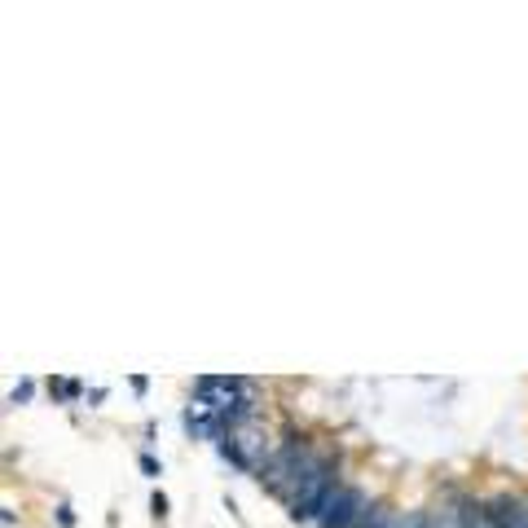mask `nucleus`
Wrapping results in <instances>:
<instances>
[{
  "mask_svg": "<svg viewBox=\"0 0 528 528\" xmlns=\"http://www.w3.org/2000/svg\"><path fill=\"white\" fill-rule=\"evenodd\" d=\"M221 454L238 467V471H264L268 467V436L260 431V423H243L221 440Z\"/></svg>",
  "mask_w": 528,
  "mask_h": 528,
  "instance_id": "7ed1b4c3",
  "label": "nucleus"
},
{
  "mask_svg": "<svg viewBox=\"0 0 528 528\" xmlns=\"http://www.w3.org/2000/svg\"><path fill=\"white\" fill-rule=\"evenodd\" d=\"M322 458H313V449L299 440V436H291L273 458H268V467L260 471V480H264V489L268 493H277V498H291V489L317 467Z\"/></svg>",
  "mask_w": 528,
  "mask_h": 528,
  "instance_id": "f257e3e1",
  "label": "nucleus"
},
{
  "mask_svg": "<svg viewBox=\"0 0 528 528\" xmlns=\"http://www.w3.org/2000/svg\"><path fill=\"white\" fill-rule=\"evenodd\" d=\"M489 524L493 528H528V502H516V498L489 502Z\"/></svg>",
  "mask_w": 528,
  "mask_h": 528,
  "instance_id": "423d86ee",
  "label": "nucleus"
},
{
  "mask_svg": "<svg viewBox=\"0 0 528 528\" xmlns=\"http://www.w3.org/2000/svg\"><path fill=\"white\" fill-rule=\"evenodd\" d=\"M141 471H145V476H159V462H154L150 454H141Z\"/></svg>",
  "mask_w": 528,
  "mask_h": 528,
  "instance_id": "9d476101",
  "label": "nucleus"
},
{
  "mask_svg": "<svg viewBox=\"0 0 528 528\" xmlns=\"http://www.w3.org/2000/svg\"><path fill=\"white\" fill-rule=\"evenodd\" d=\"M330 489H335V462H317L295 489H291V520H317L322 516V507H326V498H330Z\"/></svg>",
  "mask_w": 528,
  "mask_h": 528,
  "instance_id": "f03ea898",
  "label": "nucleus"
},
{
  "mask_svg": "<svg viewBox=\"0 0 528 528\" xmlns=\"http://www.w3.org/2000/svg\"><path fill=\"white\" fill-rule=\"evenodd\" d=\"M27 396H31V384H18V388H13V405H18V400H27Z\"/></svg>",
  "mask_w": 528,
  "mask_h": 528,
  "instance_id": "f8f14e48",
  "label": "nucleus"
},
{
  "mask_svg": "<svg viewBox=\"0 0 528 528\" xmlns=\"http://www.w3.org/2000/svg\"><path fill=\"white\" fill-rule=\"evenodd\" d=\"M458 528H493L489 524V507H480V502H458Z\"/></svg>",
  "mask_w": 528,
  "mask_h": 528,
  "instance_id": "0eeeda50",
  "label": "nucleus"
},
{
  "mask_svg": "<svg viewBox=\"0 0 528 528\" xmlns=\"http://www.w3.org/2000/svg\"><path fill=\"white\" fill-rule=\"evenodd\" d=\"M243 392H252V384H247V379H234V375H203V379H198V396L212 400L221 418L238 405V396Z\"/></svg>",
  "mask_w": 528,
  "mask_h": 528,
  "instance_id": "39448f33",
  "label": "nucleus"
},
{
  "mask_svg": "<svg viewBox=\"0 0 528 528\" xmlns=\"http://www.w3.org/2000/svg\"><path fill=\"white\" fill-rule=\"evenodd\" d=\"M58 524H62V528H71V524H75V516H71V507H58Z\"/></svg>",
  "mask_w": 528,
  "mask_h": 528,
  "instance_id": "9b49d317",
  "label": "nucleus"
},
{
  "mask_svg": "<svg viewBox=\"0 0 528 528\" xmlns=\"http://www.w3.org/2000/svg\"><path fill=\"white\" fill-rule=\"evenodd\" d=\"M366 511H370V502H366L361 489H339L335 485L326 507H322V516H317V528H361Z\"/></svg>",
  "mask_w": 528,
  "mask_h": 528,
  "instance_id": "20e7f679",
  "label": "nucleus"
},
{
  "mask_svg": "<svg viewBox=\"0 0 528 528\" xmlns=\"http://www.w3.org/2000/svg\"><path fill=\"white\" fill-rule=\"evenodd\" d=\"M150 507H154V516H159V520L167 516V498H163V493H154V498H150Z\"/></svg>",
  "mask_w": 528,
  "mask_h": 528,
  "instance_id": "1a4fd4ad",
  "label": "nucleus"
},
{
  "mask_svg": "<svg viewBox=\"0 0 528 528\" xmlns=\"http://www.w3.org/2000/svg\"><path fill=\"white\" fill-rule=\"evenodd\" d=\"M392 524H396L392 507H370V511H366V520H361V528H392Z\"/></svg>",
  "mask_w": 528,
  "mask_h": 528,
  "instance_id": "6e6552de",
  "label": "nucleus"
}]
</instances>
